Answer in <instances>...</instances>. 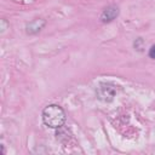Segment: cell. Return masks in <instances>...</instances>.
Wrapping results in <instances>:
<instances>
[{
  "mask_svg": "<svg viewBox=\"0 0 155 155\" xmlns=\"http://www.w3.org/2000/svg\"><path fill=\"white\" fill-rule=\"evenodd\" d=\"M67 120L64 110L57 104H50L42 110V121L46 126L51 128H59L64 126Z\"/></svg>",
  "mask_w": 155,
  "mask_h": 155,
  "instance_id": "cell-1",
  "label": "cell"
},
{
  "mask_svg": "<svg viewBox=\"0 0 155 155\" xmlns=\"http://www.w3.org/2000/svg\"><path fill=\"white\" fill-rule=\"evenodd\" d=\"M116 88L111 84H101L97 87V97L103 102H110L114 99Z\"/></svg>",
  "mask_w": 155,
  "mask_h": 155,
  "instance_id": "cell-2",
  "label": "cell"
},
{
  "mask_svg": "<svg viewBox=\"0 0 155 155\" xmlns=\"http://www.w3.org/2000/svg\"><path fill=\"white\" fill-rule=\"evenodd\" d=\"M119 12H120V10L116 5H109L102 11V13L99 16V19L103 23H109L119 16Z\"/></svg>",
  "mask_w": 155,
  "mask_h": 155,
  "instance_id": "cell-3",
  "label": "cell"
},
{
  "mask_svg": "<svg viewBox=\"0 0 155 155\" xmlns=\"http://www.w3.org/2000/svg\"><path fill=\"white\" fill-rule=\"evenodd\" d=\"M45 24H46V22H45L44 19H34V21L29 22V23L25 25V31H27L28 34H30V35L36 34V33H39V31L45 27Z\"/></svg>",
  "mask_w": 155,
  "mask_h": 155,
  "instance_id": "cell-4",
  "label": "cell"
},
{
  "mask_svg": "<svg viewBox=\"0 0 155 155\" xmlns=\"http://www.w3.org/2000/svg\"><path fill=\"white\" fill-rule=\"evenodd\" d=\"M143 39L142 38H138V39H136L134 40V42H133V46H134V48L137 50V51H143Z\"/></svg>",
  "mask_w": 155,
  "mask_h": 155,
  "instance_id": "cell-5",
  "label": "cell"
},
{
  "mask_svg": "<svg viewBox=\"0 0 155 155\" xmlns=\"http://www.w3.org/2000/svg\"><path fill=\"white\" fill-rule=\"evenodd\" d=\"M149 57L155 59V45H153L150 48H149Z\"/></svg>",
  "mask_w": 155,
  "mask_h": 155,
  "instance_id": "cell-6",
  "label": "cell"
},
{
  "mask_svg": "<svg viewBox=\"0 0 155 155\" xmlns=\"http://www.w3.org/2000/svg\"><path fill=\"white\" fill-rule=\"evenodd\" d=\"M6 28H7L6 21H5V19H1V33H4V31L6 30Z\"/></svg>",
  "mask_w": 155,
  "mask_h": 155,
  "instance_id": "cell-7",
  "label": "cell"
}]
</instances>
